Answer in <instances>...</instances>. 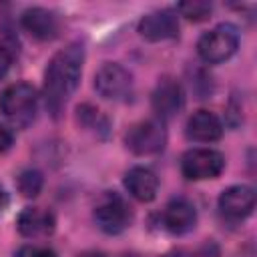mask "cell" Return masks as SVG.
I'll list each match as a JSON object with an SVG mask.
<instances>
[{
  "label": "cell",
  "instance_id": "obj_19",
  "mask_svg": "<svg viewBox=\"0 0 257 257\" xmlns=\"http://www.w3.org/2000/svg\"><path fill=\"white\" fill-rule=\"evenodd\" d=\"M10 64H12V52L4 44H0V78L6 76V72L10 70Z\"/></svg>",
  "mask_w": 257,
  "mask_h": 257
},
{
  "label": "cell",
  "instance_id": "obj_12",
  "mask_svg": "<svg viewBox=\"0 0 257 257\" xmlns=\"http://www.w3.org/2000/svg\"><path fill=\"white\" fill-rule=\"evenodd\" d=\"M20 22H22V28L38 40H52L58 34V18L50 10L40 6L24 10Z\"/></svg>",
  "mask_w": 257,
  "mask_h": 257
},
{
  "label": "cell",
  "instance_id": "obj_1",
  "mask_svg": "<svg viewBox=\"0 0 257 257\" xmlns=\"http://www.w3.org/2000/svg\"><path fill=\"white\" fill-rule=\"evenodd\" d=\"M84 62V48L76 42L58 50L44 70V102L52 116H58L78 86Z\"/></svg>",
  "mask_w": 257,
  "mask_h": 257
},
{
  "label": "cell",
  "instance_id": "obj_15",
  "mask_svg": "<svg viewBox=\"0 0 257 257\" xmlns=\"http://www.w3.org/2000/svg\"><path fill=\"white\" fill-rule=\"evenodd\" d=\"M16 225L24 237H30V239L46 237L54 231V215L40 207H26L18 215Z\"/></svg>",
  "mask_w": 257,
  "mask_h": 257
},
{
  "label": "cell",
  "instance_id": "obj_10",
  "mask_svg": "<svg viewBox=\"0 0 257 257\" xmlns=\"http://www.w3.org/2000/svg\"><path fill=\"white\" fill-rule=\"evenodd\" d=\"M219 209L227 219L241 221V219L249 217L255 209V191L247 185L227 187L219 195Z\"/></svg>",
  "mask_w": 257,
  "mask_h": 257
},
{
  "label": "cell",
  "instance_id": "obj_6",
  "mask_svg": "<svg viewBox=\"0 0 257 257\" xmlns=\"http://www.w3.org/2000/svg\"><path fill=\"white\" fill-rule=\"evenodd\" d=\"M94 88L106 100H126L133 94V76L116 62H106L94 74Z\"/></svg>",
  "mask_w": 257,
  "mask_h": 257
},
{
  "label": "cell",
  "instance_id": "obj_5",
  "mask_svg": "<svg viewBox=\"0 0 257 257\" xmlns=\"http://www.w3.org/2000/svg\"><path fill=\"white\" fill-rule=\"evenodd\" d=\"M124 143L135 155H155L165 149L167 131L165 122L159 118H147L133 124L124 137Z\"/></svg>",
  "mask_w": 257,
  "mask_h": 257
},
{
  "label": "cell",
  "instance_id": "obj_14",
  "mask_svg": "<svg viewBox=\"0 0 257 257\" xmlns=\"http://www.w3.org/2000/svg\"><path fill=\"white\" fill-rule=\"evenodd\" d=\"M124 189L131 197H135L141 203H149L157 197L159 191V179L157 175L147 167H133L124 175Z\"/></svg>",
  "mask_w": 257,
  "mask_h": 257
},
{
  "label": "cell",
  "instance_id": "obj_17",
  "mask_svg": "<svg viewBox=\"0 0 257 257\" xmlns=\"http://www.w3.org/2000/svg\"><path fill=\"white\" fill-rule=\"evenodd\" d=\"M211 10H213L211 2H203V0H189V2H181L177 6V12H181L185 18H189L193 22L207 20Z\"/></svg>",
  "mask_w": 257,
  "mask_h": 257
},
{
  "label": "cell",
  "instance_id": "obj_2",
  "mask_svg": "<svg viewBox=\"0 0 257 257\" xmlns=\"http://www.w3.org/2000/svg\"><path fill=\"white\" fill-rule=\"evenodd\" d=\"M38 94L28 82H14L0 92V112L18 126L32 122L36 114Z\"/></svg>",
  "mask_w": 257,
  "mask_h": 257
},
{
  "label": "cell",
  "instance_id": "obj_3",
  "mask_svg": "<svg viewBox=\"0 0 257 257\" xmlns=\"http://www.w3.org/2000/svg\"><path fill=\"white\" fill-rule=\"evenodd\" d=\"M239 48V32L231 24H219L205 32L197 42V52L207 64H219L231 58Z\"/></svg>",
  "mask_w": 257,
  "mask_h": 257
},
{
  "label": "cell",
  "instance_id": "obj_4",
  "mask_svg": "<svg viewBox=\"0 0 257 257\" xmlns=\"http://www.w3.org/2000/svg\"><path fill=\"white\" fill-rule=\"evenodd\" d=\"M92 217H94V223L98 225L100 231H104L108 235H118L131 225L133 211H131L128 203L120 195L104 193L98 199Z\"/></svg>",
  "mask_w": 257,
  "mask_h": 257
},
{
  "label": "cell",
  "instance_id": "obj_16",
  "mask_svg": "<svg viewBox=\"0 0 257 257\" xmlns=\"http://www.w3.org/2000/svg\"><path fill=\"white\" fill-rule=\"evenodd\" d=\"M42 185H44V179H42V173L36 171V169H26L18 175L16 179V187L20 191L22 197L26 199H32L36 197L40 191H42Z\"/></svg>",
  "mask_w": 257,
  "mask_h": 257
},
{
  "label": "cell",
  "instance_id": "obj_18",
  "mask_svg": "<svg viewBox=\"0 0 257 257\" xmlns=\"http://www.w3.org/2000/svg\"><path fill=\"white\" fill-rule=\"evenodd\" d=\"M14 257H56V253L42 245H24L16 251Z\"/></svg>",
  "mask_w": 257,
  "mask_h": 257
},
{
  "label": "cell",
  "instance_id": "obj_21",
  "mask_svg": "<svg viewBox=\"0 0 257 257\" xmlns=\"http://www.w3.org/2000/svg\"><path fill=\"white\" fill-rule=\"evenodd\" d=\"M6 205H8V195H6V191L0 187V211H2Z\"/></svg>",
  "mask_w": 257,
  "mask_h": 257
},
{
  "label": "cell",
  "instance_id": "obj_23",
  "mask_svg": "<svg viewBox=\"0 0 257 257\" xmlns=\"http://www.w3.org/2000/svg\"><path fill=\"white\" fill-rule=\"evenodd\" d=\"M80 257H104L102 253H98V251H88V253H82Z\"/></svg>",
  "mask_w": 257,
  "mask_h": 257
},
{
  "label": "cell",
  "instance_id": "obj_22",
  "mask_svg": "<svg viewBox=\"0 0 257 257\" xmlns=\"http://www.w3.org/2000/svg\"><path fill=\"white\" fill-rule=\"evenodd\" d=\"M163 257H189L185 251H181V249H177V251H169V253H165Z\"/></svg>",
  "mask_w": 257,
  "mask_h": 257
},
{
  "label": "cell",
  "instance_id": "obj_8",
  "mask_svg": "<svg viewBox=\"0 0 257 257\" xmlns=\"http://www.w3.org/2000/svg\"><path fill=\"white\" fill-rule=\"evenodd\" d=\"M153 110L157 112L159 120H169L179 114V110L185 104V92L183 86L175 78H163L151 96Z\"/></svg>",
  "mask_w": 257,
  "mask_h": 257
},
{
  "label": "cell",
  "instance_id": "obj_11",
  "mask_svg": "<svg viewBox=\"0 0 257 257\" xmlns=\"http://www.w3.org/2000/svg\"><path fill=\"white\" fill-rule=\"evenodd\" d=\"M163 223L165 227L173 233V235H185L189 233L195 223H197V211L195 205L185 199V197H177L171 199L163 211Z\"/></svg>",
  "mask_w": 257,
  "mask_h": 257
},
{
  "label": "cell",
  "instance_id": "obj_13",
  "mask_svg": "<svg viewBox=\"0 0 257 257\" xmlns=\"http://www.w3.org/2000/svg\"><path fill=\"white\" fill-rule=\"evenodd\" d=\"M185 135L189 141H195V143H213L221 139L223 124L217 118V114L209 110H197L189 116Z\"/></svg>",
  "mask_w": 257,
  "mask_h": 257
},
{
  "label": "cell",
  "instance_id": "obj_20",
  "mask_svg": "<svg viewBox=\"0 0 257 257\" xmlns=\"http://www.w3.org/2000/svg\"><path fill=\"white\" fill-rule=\"evenodd\" d=\"M12 141H14V137H12V131L0 122V153L8 151V149L12 147Z\"/></svg>",
  "mask_w": 257,
  "mask_h": 257
},
{
  "label": "cell",
  "instance_id": "obj_9",
  "mask_svg": "<svg viewBox=\"0 0 257 257\" xmlns=\"http://www.w3.org/2000/svg\"><path fill=\"white\" fill-rule=\"evenodd\" d=\"M139 34L151 42L171 40L179 36V18L173 10H155L141 18L139 22Z\"/></svg>",
  "mask_w": 257,
  "mask_h": 257
},
{
  "label": "cell",
  "instance_id": "obj_7",
  "mask_svg": "<svg viewBox=\"0 0 257 257\" xmlns=\"http://www.w3.org/2000/svg\"><path fill=\"white\" fill-rule=\"evenodd\" d=\"M225 169V159L215 149H191L181 157V173L189 181L215 179Z\"/></svg>",
  "mask_w": 257,
  "mask_h": 257
}]
</instances>
